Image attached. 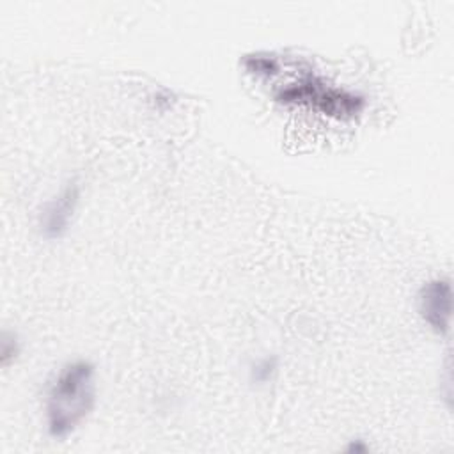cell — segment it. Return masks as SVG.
<instances>
[{
	"label": "cell",
	"mask_w": 454,
	"mask_h": 454,
	"mask_svg": "<svg viewBox=\"0 0 454 454\" xmlns=\"http://www.w3.org/2000/svg\"><path fill=\"white\" fill-rule=\"evenodd\" d=\"M277 358L275 356H268V358H262L259 360L257 364L252 365L250 369V376H252V381L255 383H266L273 378L275 371H277Z\"/></svg>",
	"instance_id": "6"
},
{
	"label": "cell",
	"mask_w": 454,
	"mask_h": 454,
	"mask_svg": "<svg viewBox=\"0 0 454 454\" xmlns=\"http://www.w3.org/2000/svg\"><path fill=\"white\" fill-rule=\"evenodd\" d=\"M275 99L284 105L314 106L325 115L335 119L356 117L365 108V98L348 89L328 85L321 76L307 74L286 85L275 94Z\"/></svg>",
	"instance_id": "2"
},
{
	"label": "cell",
	"mask_w": 454,
	"mask_h": 454,
	"mask_svg": "<svg viewBox=\"0 0 454 454\" xmlns=\"http://www.w3.org/2000/svg\"><path fill=\"white\" fill-rule=\"evenodd\" d=\"M243 66L247 67L248 73L262 74V76H270L278 71V60L271 55H262V53L247 55L243 59Z\"/></svg>",
	"instance_id": "5"
},
{
	"label": "cell",
	"mask_w": 454,
	"mask_h": 454,
	"mask_svg": "<svg viewBox=\"0 0 454 454\" xmlns=\"http://www.w3.org/2000/svg\"><path fill=\"white\" fill-rule=\"evenodd\" d=\"M18 353H20V344H18L16 337L5 333V335H4V340H2V364L7 365L9 358H11V356H16Z\"/></svg>",
	"instance_id": "7"
},
{
	"label": "cell",
	"mask_w": 454,
	"mask_h": 454,
	"mask_svg": "<svg viewBox=\"0 0 454 454\" xmlns=\"http://www.w3.org/2000/svg\"><path fill=\"white\" fill-rule=\"evenodd\" d=\"M80 202V184L76 181H69L62 186V190L44 204L41 216H39V227L44 238L48 239H59L62 238L69 223L74 216V211Z\"/></svg>",
	"instance_id": "3"
},
{
	"label": "cell",
	"mask_w": 454,
	"mask_h": 454,
	"mask_svg": "<svg viewBox=\"0 0 454 454\" xmlns=\"http://www.w3.org/2000/svg\"><path fill=\"white\" fill-rule=\"evenodd\" d=\"M96 403L94 365L87 360L66 364L46 395V424L55 438L67 436L92 411Z\"/></svg>",
	"instance_id": "1"
},
{
	"label": "cell",
	"mask_w": 454,
	"mask_h": 454,
	"mask_svg": "<svg viewBox=\"0 0 454 454\" xmlns=\"http://www.w3.org/2000/svg\"><path fill=\"white\" fill-rule=\"evenodd\" d=\"M419 312L436 333H447L452 316V289L447 278H433L420 287Z\"/></svg>",
	"instance_id": "4"
}]
</instances>
